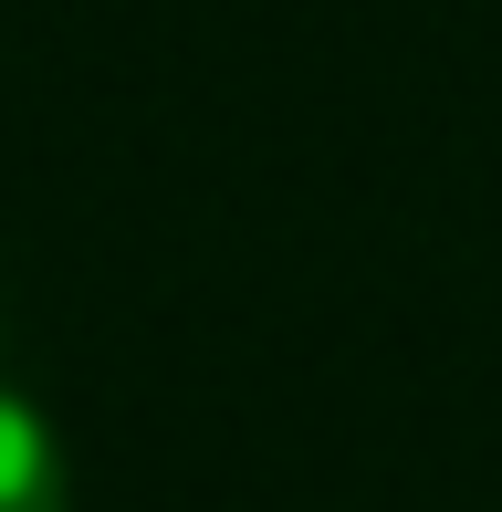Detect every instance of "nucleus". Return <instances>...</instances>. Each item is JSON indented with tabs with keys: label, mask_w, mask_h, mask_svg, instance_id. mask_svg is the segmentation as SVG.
I'll use <instances>...</instances> for the list:
<instances>
[{
	"label": "nucleus",
	"mask_w": 502,
	"mask_h": 512,
	"mask_svg": "<svg viewBox=\"0 0 502 512\" xmlns=\"http://www.w3.org/2000/svg\"><path fill=\"white\" fill-rule=\"evenodd\" d=\"M0 512H74V460L21 387H0Z\"/></svg>",
	"instance_id": "nucleus-1"
}]
</instances>
